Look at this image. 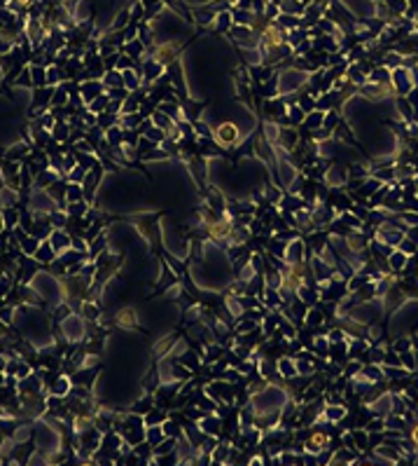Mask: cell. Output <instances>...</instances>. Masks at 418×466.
Returning a JSON list of instances; mask_svg holds the SVG:
<instances>
[{"label": "cell", "mask_w": 418, "mask_h": 466, "mask_svg": "<svg viewBox=\"0 0 418 466\" xmlns=\"http://www.w3.org/2000/svg\"><path fill=\"white\" fill-rule=\"evenodd\" d=\"M390 80H392V89H395L397 96H407L409 92L413 89L411 71H409V68H404V66L392 68V71H390Z\"/></svg>", "instance_id": "cell-1"}, {"label": "cell", "mask_w": 418, "mask_h": 466, "mask_svg": "<svg viewBox=\"0 0 418 466\" xmlns=\"http://www.w3.org/2000/svg\"><path fill=\"white\" fill-rule=\"evenodd\" d=\"M306 82V73L302 71H287L281 75V82H278V94H285V92H294L297 87H302V84Z\"/></svg>", "instance_id": "cell-2"}, {"label": "cell", "mask_w": 418, "mask_h": 466, "mask_svg": "<svg viewBox=\"0 0 418 466\" xmlns=\"http://www.w3.org/2000/svg\"><path fill=\"white\" fill-rule=\"evenodd\" d=\"M304 253H306V244H304L302 239L297 237V239H292V241H287L283 260H285L287 265H302V262H304Z\"/></svg>", "instance_id": "cell-3"}, {"label": "cell", "mask_w": 418, "mask_h": 466, "mask_svg": "<svg viewBox=\"0 0 418 466\" xmlns=\"http://www.w3.org/2000/svg\"><path fill=\"white\" fill-rule=\"evenodd\" d=\"M63 326H61V330H63V335H66L70 342H77V340L84 335V323L80 317H75V314H68L66 321H61Z\"/></svg>", "instance_id": "cell-4"}, {"label": "cell", "mask_w": 418, "mask_h": 466, "mask_svg": "<svg viewBox=\"0 0 418 466\" xmlns=\"http://www.w3.org/2000/svg\"><path fill=\"white\" fill-rule=\"evenodd\" d=\"M50 244L54 246V251H56V255L59 253H63V251H68L72 246V234L70 232H66V230H52V234H50Z\"/></svg>", "instance_id": "cell-5"}, {"label": "cell", "mask_w": 418, "mask_h": 466, "mask_svg": "<svg viewBox=\"0 0 418 466\" xmlns=\"http://www.w3.org/2000/svg\"><path fill=\"white\" fill-rule=\"evenodd\" d=\"M103 89H105V84L99 82V80H84V82L80 84V96H82V101L89 106V103H91V101H94Z\"/></svg>", "instance_id": "cell-6"}, {"label": "cell", "mask_w": 418, "mask_h": 466, "mask_svg": "<svg viewBox=\"0 0 418 466\" xmlns=\"http://www.w3.org/2000/svg\"><path fill=\"white\" fill-rule=\"evenodd\" d=\"M281 211H292V213H297V211H302V209H306V202L299 197L297 192H285L281 197Z\"/></svg>", "instance_id": "cell-7"}, {"label": "cell", "mask_w": 418, "mask_h": 466, "mask_svg": "<svg viewBox=\"0 0 418 466\" xmlns=\"http://www.w3.org/2000/svg\"><path fill=\"white\" fill-rule=\"evenodd\" d=\"M297 141H299V134H297V129H292V127H281V134H278V148H283L285 152H290V150H294V145H297Z\"/></svg>", "instance_id": "cell-8"}, {"label": "cell", "mask_w": 418, "mask_h": 466, "mask_svg": "<svg viewBox=\"0 0 418 466\" xmlns=\"http://www.w3.org/2000/svg\"><path fill=\"white\" fill-rule=\"evenodd\" d=\"M215 136H217V141H220L222 145H234V143H238V129L234 127V124H229V122L220 124V127L215 129Z\"/></svg>", "instance_id": "cell-9"}, {"label": "cell", "mask_w": 418, "mask_h": 466, "mask_svg": "<svg viewBox=\"0 0 418 466\" xmlns=\"http://www.w3.org/2000/svg\"><path fill=\"white\" fill-rule=\"evenodd\" d=\"M196 424H199V429H201L204 433H208V436H222V417L206 415V417H201Z\"/></svg>", "instance_id": "cell-10"}, {"label": "cell", "mask_w": 418, "mask_h": 466, "mask_svg": "<svg viewBox=\"0 0 418 466\" xmlns=\"http://www.w3.org/2000/svg\"><path fill=\"white\" fill-rule=\"evenodd\" d=\"M327 445V433H311V436H306L304 438V450L306 452H311V455H318V452H323V448Z\"/></svg>", "instance_id": "cell-11"}, {"label": "cell", "mask_w": 418, "mask_h": 466, "mask_svg": "<svg viewBox=\"0 0 418 466\" xmlns=\"http://www.w3.org/2000/svg\"><path fill=\"white\" fill-rule=\"evenodd\" d=\"M33 258L40 262V265L44 267V270H47V267L52 265V260L56 258V251H54V246H52L50 241H44V244L40 241V246H38V251H35V255H33Z\"/></svg>", "instance_id": "cell-12"}, {"label": "cell", "mask_w": 418, "mask_h": 466, "mask_svg": "<svg viewBox=\"0 0 418 466\" xmlns=\"http://www.w3.org/2000/svg\"><path fill=\"white\" fill-rule=\"evenodd\" d=\"M346 181H348V171L343 167H339V164H334L330 171L325 173V183L332 185V188H339V185L346 183Z\"/></svg>", "instance_id": "cell-13"}, {"label": "cell", "mask_w": 418, "mask_h": 466, "mask_svg": "<svg viewBox=\"0 0 418 466\" xmlns=\"http://www.w3.org/2000/svg\"><path fill=\"white\" fill-rule=\"evenodd\" d=\"M360 378H364L372 384H376V382H383L385 375H383V368H379V363H369V366H364L362 370H360Z\"/></svg>", "instance_id": "cell-14"}, {"label": "cell", "mask_w": 418, "mask_h": 466, "mask_svg": "<svg viewBox=\"0 0 418 466\" xmlns=\"http://www.w3.org/2000/svg\"><path fill=\"white\" fill-rule=\"evenodd\" d=\"M66 188H68V181L63 178V181H54V183L47 188V192L52 194V199L56 202V204L61 206V202L66 204Z\"/></svg>", "instance_id": "cell-15"}, {"label": "cell", "mask_w": 418, "mask_h": 466, "mask_svg": "<svg viewBox=\"0 0 418 466\" xmlns=\"http://www.w3.org/2000/svg\"><path fill=\"white\" fill-rule=\"evenodd\" d=\"M407 260H409L407 253H402L400 249L392 251V253L388 255V267H390V272H402V270L407 267Z\"/></svg>", "instance_id": "cell-16"}, {"label": "cell", "mask_w": 418, "mask_h": 466, "mask_svg": "<svg viewBox=\"0 0 418 466\" xmlns=\"http://www.w3.org/2000/svg\"><path fill=\"white\" fill-rule=\"evenodd\" d=\"M276 368H278V375L281 378H285V380H290V378H297L299 372H297V363L292 359H281L278 363H276Z\"/></svg>", "instance_id": "cell-17"}, {"label": "cell", "mask_w": 418, "mask_h": 466, "mask_svg": "<svg viewBox=\"0 0 418 466\" xmlns=\"http://www.w3.org/2000/svg\"><path fill=\"white\" fill-rule=\"evenodd\" d=\"M341 417H346L343 403H327V408H325V419H330L332 424H336Z\"/></svg>", "instance_id": "cell-18"}, {"label": "cell", "mask_w": 418, "mask_h": 466, "mask_svg": "<svg viewBox=\"0 0 418 466\" xmlns=\"http://www.w3.org/2000/svg\"><path fill=\"white\" fill-rule=\"evenodd\" d=\"M161 429H164V433H166V438H182V427H180V422H176V419H171V417H166L164 419V424H161Z\"/></svg>", "instance_id": "cell-19"}, {"label": "cell", "mask_w": 418, "mask_h": 466, "mask_svg": "<svg viewBox=\"0 0 418 466\" xmlns=\"http://www.w3.org/2000/svg\"><path fill=\"white\" fill-rule=\"evenodd\" d=\"M70 131H72V127L68 122H56L54 127H52V139L59 141V143H66Z\"/></svg>", "instance_id": "cell-20"}, {"label": "cell", "mask_w": 418, "mask_h": 466, "mask_svg": "<svg viewBox=\"0 0 418 466\" xmlns=\"http://www.w3.org/2000/svg\"><path fill=\"white\" fill-rule=\"evenodd\" d=\"M19 244H21L23 255H35V251H38V246H40V239L33 237V234H23V237L19 239Z\"/></svg>", "instance_id": "cell-21"}, {"label": "cell", "mask_w": 418, "mask_h": 466, "mask_svg": "<svg viewBox=\"0 0 418 466\" xmlns=\"http://www.w3.org/2000/svg\"><path fill=\"white\" fill-rule=\"evenodd\" d=\"M150 120H152V124H154V127L164 129V131H168V129L173 127V122H176V120H171V117L166 115V113H161L159 108H157V110H154L152 115H150Z\"/></svg>", "instance_id": "cell-22"}, {"label": "cell", "mask_w": 418, "mask_h": 466, "mask_svg": "<svg viewBox=\"0 0 418 466\" xmlns=\"http://www.w3.org/2000/svg\"><path fill=\"white\" fill-rule=\"evenodd\" d=\"M166 412L161 410V408H150L147 412H145V427H154V424H164V419H166Z\"/></svg>", "instance_id": "cell-23"}, {"label": "cell", "mask_w": 418, "mask_h": 466, "mask_svg": "<svg viewBox=\"0 0 418 466\" xmlns=\"http://www.w3.org/2000/svg\"><path fill=\"white\" fill-rule=\"evenodd\" d=\"M164 438H166V433H164V429H161V424L147 427V431H145V440H147L152 448H154V445H159Z\"/></svg>", "instance_id": "cell-24"}, {"label": "cell", "mask_w": 418, "mask_h": 466, "mask_svg": "<svg viewBox=\"0 0 418 466\" xmlns=\"http://www.w3.org/2000/svg\"><path fill=\"white\" fill-rule=\"evenodd\" d=\"M105 141L112 145V148H117V145L124 143V129L119 127V124H115V127H110L108 131H105Z\"/></svg>", "instance_id": "cell-25"}, {"label": "cell", "mask_w": 418, "mask_h": 466, "mask_svg": "<svg viewBox=\"0 0 418 466\" xmlns=\"http://www.w3.org/2000/svg\"><path fill=\"white\" fill-rule=\"evenodd\" d=\"M87 209H89V204L84 199H80V202H70L68 209H63V211H66L70 218H84L87 216Z\"/></svg>", "instance_id": "cell-26"}, {"label": "cell", "mask_w": 418, "mask_h": 466, "mask_svg": "<svg viewBox=\"0 0 418 466\" xmlns=\"http://www.w3.org/2000/svg\"><path fill=\"white\" fill-rule=\"evenodd\" d=\"M323 117H325V113L323 110H313V113H308L306 117H304V129H320L323 127Z\"/></svg>", "instance_id": "cell-27"}, {"label": "cell", "mask_w": 418, "mask_h": 466, "mask_svg": "<svg viewBox=\"0 0 418 466\" xmlns=\"http://www.w3.org/2000/svg\"><path fill=\"white\" fill-rule=\"evenodd\" d=\"M31 78H33V87H47V68L33 63L31 66Z\"/></svg>", "instance_id": "cell-28"}, {"label": "cell", "mask_w": 418, "mask_h": 466, "mask_svg": "<svg viewBox=\"0 0 418 466\" xmlns=\"http://www.w3.org/2000/svg\"><path fill=\"white\" fill-rule=\"evenodd\" d=\"M108 103H110V96H108V94H99L94 101H91V103H89L87 108H89L91 113H94V115H99V113H105V110H108Z\"/></svg>", "instance_id": "cell-29"}, {"label": "cell", "mask_w": 418, "mask_h": 466, "mask_svg": "<svg viewBox=\"0 0 418 466\" xmlns=\"http://www.w3.org/2000/svg\"><path fill=\"white\" fill-rule=\"evenodd\" d=\"M376 452H379V457H376V459L392 461V464H395V461H400V448H397V445H390V448H379Z\"/></svg>", "instance_id": "cell-30"}, {"label": "cell", "mask_w": 418, "mask_h": 466, "mask_svg": "<svg viewBox=\"0 0 418 466\" xmlns=\"http://www.w3.org/2000/svg\"><path fill=\"white\" fill-rule=\"evenodd\" d=\"M84 199V190H82V183H68L66 188V202H80Z\"/></svg>", "instance_id": "cell-31"}, {"label": "cell", "mask_w": 418, "mask_h": 466, "mask_svg": "<svg viewBox=\"0 0 418 466\" xmlns=\"http://www.w3.org/2000/svg\"><path fill=\"white\" fill-rule=\"evenodd\" d=\"M143 78H145V82H157V78H161V66L159 63H154V61H147L145 63V73H143Z\"/></svg>", "instance_id": "cell-32"}, {"label": "cell", "mask_w": 418, "mask_h": 466, "mask_svg": "<svg viewBox=\"0 0 418 466\" xmlns=\"http://www.w3.org/2000/svg\"><path fill=\"white\" fill-rule=\"evenodd\" d=\"M323 321H325L323 309H315V307H308V312H306V326H308V328H315V326H320Z\"/></svg>", "instance_id": "cell-33"}, {"label": "cell", "mask_w": 418, "mask_h": 466, "mask_svg": "<svg viewBox=\"0 0 418 466\" xmlns=\"http://www.w3.org/2000/svg\"><path fill=\"white\" fill-rule=\"evenodd\" d=\"M369 82H390V68H374V71H369Z\"/></svg>", "instance_id": "cell-34"}, {"label": "cell", "mask_w": 418, "mask_h": 466, "mask_svg": "<svg viewBox=\"0 0 418 466\" xmlns=\"http://www.w3.org/2000/svg\"><path fill=\"white\" fill-rule=\"evenodd\" d=\"M304 117L306 115H304V110L297 106V103H292V106L287 108V124H292V127H294V124H302Z\"/></svg>", "instance_id": "cell-35"}, {"label": "cell", "mask_w": 418, "mask_h": 466, "mask_svg": "<svg viewBox=\"0 0 418 466\" xmlns=\"http://www.w3.org/2000/svg\"><path fill=\"white\" fill-rule=\"evenodd\" d=\"M121 78H124V87H127L129 92H136V89L140 87V80H138V75L131 71V68L121 71Z\"/></svg>", "instance_id": "cell-36"}, {"label": "cell", "mask_w": 418, "mask_h": 466, "mask_svg": "<svg viewBox=\"0 0 418 466\" xmlns=\"http://www.w3.org/2000/svg\"><path fill=\"white\" fill-rule=\"evenodd\" d=\"M84 178H87V169L80 167V164H75V167H72L70 171L66 173V181H68V183H82Z\"/></svg>", "instance_id": "cell-37"}, {"label": "cell", "mask_w": 418, "mask_h": 466, "mask_svg": "<svg viewBox=\"0 0 418 466\" xmlns=\"http://www.w3.org/2000/svg\"><path fill=\"white\" fill-rule=\"evenodd\" d=\"M339 122H341V117L336 115L334 110H327V113H325V117H323V129H327V131L332 134V131L336 129V124H339Z\"/></svg>", "instance_id": "cell-38"}, {"label": "cell", "mask_w": 418, "mask_h": 466, "mask_svg": "<svg viewBox=\"0 0 418 466\" xmlns=\"http://www.w3.org/2000/svg\"><path fill=\"white\" fill-rule=\"evenodd\" d=\"M222 354H225V349H222L220 344H210L208 349L204 351V363H215Z\"/></svg>", "instance_id": "cell-39"}, {"label": "cell", "mask_w": 418, "mask_h": 466, "mask_svg": "<svg viewBox=\"0 0 418 466\" xmlns=\"http://www.w3.org/2000/svg\"><path fill=\"white\" fill-rule=\"evenodd\" d=\"M159 110L166 113V115L171 117V120H180V117H182V110L176 106V103H171V101H164V103H159Z\"/></svg>", "instance_id": "cell-40"}, {"label": "cell", "mask_w": 418, "mask_h": 466, "mask_svg": "<svg viewBox=\"0 0 418 466\" xmlns=\"http://www.w3.org/2000/svg\"><path fill=\"white\" fill-rule=\"evenodd\" d=\"M66 78V73L61 71L59 66H50L47 68V84H61V80Z\"/></svg>", "instance_id": "cell-41"}, {"label": "cell", "mask_w": 418, "mask_h": 466, "mask_svg": "<svg viewBox=\"0 0 418 466\" xmlns=\"http://www.w3.org/2000/svg\"><path fill=\"white\" fill-rule=\"evenodd\" d=\"M297 106L304 110V115H308V113H313L315 110V96H299V101H297Z\"/></svg>", "instance_id": "cell-42"}, {"label": "cell", "mask_w": 418, "mask_h": 466, "mask_svg": "<svg viewBox=\"0 0 418 466\" xmlns=\"http://www.w3.org/2000/svg\"><path fill=\"white\" fill-rule=\"evenodd\" d=\"M353 433V440H355V448L358 450H367L369 448V433L364 431H351Z\"/></svg>", "instance_id": "cell-43"}, {"label": "cell", "mask_w": 418, "mask_h": 466, "mask_svg": "<svg viewBox=\"0 0 418 466\" xmlns=\"http://www.w3.org/2000/svg\"><path fill=\"white\" fill-rule=\"evenodd\" d=\"M397 249L402 251V253H407V255H413L418 251V244L416 241H413V239H409L407 234H404V239H402L400 244H397Z\"/></svg>", "instance_id": "cell-44"}, {"label": "cell", "mask_w": 418, "mask_h": 466, "mask_svg": "<svg viewBox=\"0 0 418 466\" xmlns=\"http://www.w3.org/2000/svg\"><path fill=\"white\" fill-rule=\"evenodd\" d=\"M117 323H121V326H131V328H136V314H133L131 309L119 312V317H117Z\"/></svg>", "instance_id": "cell-45"}, {"label": "cell", "mask_w": 418, "mask_h": 466, "mask_svg": "<svg viewBox=\"0 0 418 466\" xmlns=\"http://www.w3.org/2000/svg\"><path fill=\"white\" fill-rule=\"evenodd\" d=\"M105 251V234H101V237H96L94 241H91V249H89V255L91 258H96L99 253H103Z\"/></svg>", "instance_id": "cell-46"}, {"label": "cell", "mask_w": 418, "mask_h": 466, "mask_svg": "<svg viewBox=\"0 0 418 466\" xmlns=\"http://www.w3.org/2000/svg\"><path fill=\"white\" fill-rule=\"evenodd\" d=\"M180 363L182 366H187V368H192V370H199V356L196 354H192V351H187V354H182V359H180Z\"/></svg>", "instance_id": "cell-47"}, {"label": "cell", "mask_w": 418, "mask_h": 466, "mask_svg": "<svg viewBox=\"0 0 418 466\" xmlns=\"http://www.w3.org/2000/svg\"><path fill=\"white\" fill-rule=\"evenodd\" d=\"M14 84H19V87H33V78H31V66L23 68L21 75H19V80H14Z\"/></svg>", "instance_id": "cell-48"}, {"label": "cell", "mask_w": 418, "mask_h": 466, "mask_svg": "<svg viewBox=\"0 0 418 466\" xmlns=\"http://www.w3.org/2000/svg\"><path fill=\"white\" fill-rule=\"evenodd\" d=\"M255 328H257V321L243 314V317H241V323H238V333H250V330H255Z\"/></svg>", "instance_id": "cell-49"}, {"label": "cell", "mask_w": 418, "mask_h": 466, "mask_svg": "<svg viewBox=\"0 0 418 466\" xmlns=\"http://www.w3.org/2000/svg\"><path fill=\"white\" fill-rule=\"evenodd\" d=\"M385 59H388V61H385V68H390V71H392V68H400L402 61H404V56H402L400 52H397V54L392 52V54H388Z\"/></svg>", "instance_id": "cell-50"}, {"label": "cell", "mask_w": 418, "mask_h": 466, "mask_svg": "<svg viewBox=\"0 0 418 466\" xmlns=\"http://www.w3.org/2000/svg\"><path fill=\"white\" fill-rule=\"evenodd\" d=\"M360 370H362V366H360V361L358 359H353L351 363H348V368L346 370H343V375H346V378H355V375H360Z\"/></svg>", "instance_id": "cell-51"}, {"label": "cell", "mask_w": 418, "mask_h": 466, "mask_svg": "<svg viewBox=\"0 0 418 466\" xmlns=\"http://www.w3.org/2000/svg\"><path fill=\"white\" fill-rule=\"evenodd\" d=\"M234 21L248 26V24L253 21V14H250V12H245V10H234Z\"/></svg>", "instance_id": "cell-52"}, {"label": "cell", "mask_w": 418, "mask_h": 466, "mask_svg": "<svg viewBox=\"0 0 418 466\" xmlns=\"http://www.w3.org/2000/svg\"><path fill=\"white\" fill-rule=\"evenodd\" d=\"M383 429H385V422H383V419H379V415H376V419H372L369 424H364V431H367V433L383 431Z\"/></svg>", "instance_id": "cell-53"}, {"label": "cell", "mask_w": 418, "mask_h": 466, "mask_svg": "<svg viewBox=\"0 0 418 466\" xmlns=\"http://www.w3.org/2000/svg\"><path fill=\"white\" fill-rule=\"evenodd\" d=\"M400 359H402V366L407 368L409 372H411V370H416V359H413V356L409 354V351H402V356H400Z\"/></svg>", "instance_id": "cell-54"}, {"label": "cell", "mask_w": 418, "mask_h": 466, "mask_svg": "<svg viewBox=\"0 0 418 466\" xmlns=\"http://www.w3.org/2000/svg\"><path fill=\"white\" fill-rule=\"evenodd\" d=\"M150 405H152V396H145L143 401H138V403L133 405V412H136V415H138V412H147Z\"/></svg>", "instance_id": "cell-55"}, {"label": "cell", "mask_w": 418, "mask_h": 466, "mask_svg": "<svg viewBox=\"0 0 418 466\" xmlns=\"http://www.w3.org/2000/svg\"><path fill=\"white\" fill-rule=\"evenodd\" d=\"M127 52H129V56H131V59H136V56L143 52V45L133 42V40H127Z\"/></svg>", "instance_id": "cell-56"}, {"label": "cell", "mask_w": 418, "mask_h": 466, "mask_svg": "<svg viewBox=\"0 0 418 466\" xmlns=\"http://www.w3.org/2000/svg\"><path fill=\"white\" fill-rule=\"evenodd\" d=\"M392 349H395V354H402V351H409L411 349V340H400V342L392 344Z\"/></svg>", "instance_id": "cell-57"}, {"label": "cell", "mask_w": 418, "mask_h": 466, "mask_svg": "<svg viewBox=\"0 0 418 466\" xmlns=\"http://www.w3.org/2000/svg\"><path fill=\"white\" fill-rule=\"evenodd\" d=\"M229 24H231L229 14H227V12H225V14H220V17H217V31H227V26H229Z\"/></svg>", "instance_id": "cell-58"}, {"label": "cell", "mask_w": 418, "mask_h": 466, "mask_svg": "<svg viewBox=\"0 0 418 466\" xmlns=\"http://www.w3.org/2000/svg\"><path fill=\"white\" fill-rule=\"evenodd\" d=\"M411 440H413V445H418V422H416V427H413V431H411Z\"/></svg>", "instance_id": "cell-59"}, {"label": "cell", "mask_w": 418, "mask_h": 466, "mask_svg": "<svg viewBox=\"0 0 418 466\" xmlns=\"http://www.w3.org/2000/svg\"><path fill=\"white\" fill-rule=\"evenodd\" d=\"M3 228H5V220H3V209H0V232H3Z\"/></svg>", "instance_id": "cell-60"}, {"label": "cell", "mask_w": 418, "mask_h": 466, "mask_svg": "<svg viewBox=\"0 0 418 466\" xmlns=\"http://www.w3.org/2000/svg\"><path fill=\"white\" fill-rule=\"evenodd\" d=\"M3 415H5V412H3V405H0V417H3Z\"/></svg>", "instance_id": "cell-61"}]
</instances>
